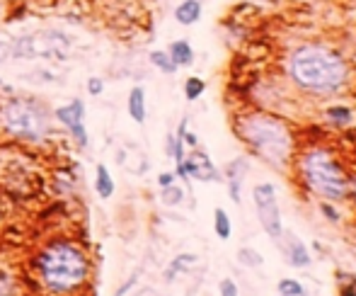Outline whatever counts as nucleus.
<instances>
[{
  "mask_svg": "<svg viewBox=\"0 0 356 296\" xmlns=\"http://www.w3.org/2000/svg\"><path fill=\"white\" fill-rule=\"evenodd\" d=\"M177 175L179 178H197L202 182H211L218 180V170L213 168L211 158H209L204 150H194L189 158H184L182 163H177Z\"/></svg>",
  "mask_w": 356,
  "mask_h": 296,
  "instance_id": "obj_9",
  "label": "nucleus"
},
{
  "mask_svg": "<svg viewBox=\"0 0 356 296\" xmlns=\"http://www.w3.org/2000/svg\"><path fill=\"white\" fill-rule=\"evenodd\" d=\"M0 127L19 141L42 143L51 134V114L32 98H8L0 102Z\"/></svg>",
  "mask_w": 356,
  "mask_h": 296,
  "instance_id": "obj_3",
  "label": "nucleus"
},
{
  "mask_svg": "<svg viewBox=\"0 0 356 296\" xmlns=\"http://www.w3.org/2000/svg\"><path fill=\"white\" fill-rule=\"evenodd\" d=\"M172 182H175V175H172V173H163V175L158 178V185H160V187H170Z\"/></svg>",
  "mask_w": 356,
  "mask_h": 296,
  "instance_id": "obj_27",
  "label": "nucleus"
},
{
  "mask_svg": "<svg viewBox=\"0 0 356 296\" xmlns=\"http://www.w3.org/2000/svg\"><path fill=\"white\" fill-rule=\"evenodd\" d=\"M150 63H153L160 73H168V75L177 73V66L172 63L168 52H150Z\"/></svg>",
  "mask_w": 356,
  "mask_h": 296,
  "instance_id": "obj_18",
  "label": "nucleus"
},
{
  "mask_svg": "<svg viewBox=\"0 0 356 296\" xmlns=\"http://www.w3.org/2000/svg\"><path fill=\"white\" fill-rule=\"evenodd\" d=\"M289 253H291V265L293 267H308L310 265V255H308V250H305V245L300 243L298 238H291V243H289Z\"/></svg>",
  "mask_w": 356,
  "mask_h": 296,
  "instance_id": "obj_15",
  "label": "nucleus"
},
{
  "mask_svg": "<svg viewBox=\"0 0 356 296\" xmlns=\"http://www.w3.org/2000/svg\"><path fill=\"white\" fill-rule=\"evenodd\" d=\"M279 294L282 296H305V289L296 279H282L279 282Z\"/></svg>",
  "mask_w": 356,
  "mask_h": 296,
  "instance_id": "obj_21",
  "label": "nucleus"
},
{
  "mask_svg": "<svg viewBox=\"0 0 356 296\" xmlns=\"http://www.w3.org/2000/svg\"><path fill=\"white\" fill-rule=\"evenodd\" d=\"M194 263H197V255H192V253L177 255V258H175L172 263H170V270H168V272H165V277L172 279L177 272H187V270L192 267Z\"/></svg>",
  "mask_w": 356,
  "mask_h": 296,
  "instance_id": "obj_17",
  "label": "nucleus"
},
{
  "mask_svg": "<svg viewBox=\"0 0 356 296\" xmlns=\"http://www.w3.org/2000/svg\"><path fill=\"white\" fill-rule=\"evenodd\" d=\"M134 284H136V277H131V279H129V282H127V284H124V287H122V289H117V294H114V296H124V294H127V292H129V289H131V287H134Z\"/></svg>",
  "mask_w": 356,
  "mask_h": 296,
  "instance_id": "obj_29",
  "label": "nucleus"
},
{
  "mask_svg": "<svg viewBox=\"0 0 356 296\" xmlns=\"http://www.w3.org/2000/svg\"><path fill=\"white\" fill-rule=\"evenodd\" d=\"M202 17V0H182V3L175 8V20H177L182 27L199 22Z\"/></svg>",
  "mask_w": 356,
  "mask_h": 296,
  "instance_id": "obj_10",
  "label": "nucleus"
},
{
  "mask_svg": "<svg viewBox=\"0 0 356 296\" xmlns=\"http://www.w3.org/2000/svg\"><path fill=\"white\" fill-rule=\"evenodd\" d=\"M213 228H216V235H218L220 240H228L230 233H233L230 217L223 212V209H216V212H213Z\"/></svg>",
  "mask_w": 356,
  "mask_h": 296,
  "instance_id": "obj_16",
  "label": "nucleus"
},
{
  "mask_svg": "<svg viewBox=\"0 0 356 296\" xmlns=\"http://www.w3.org/2000/svg\"><path fill=\"white\" fill-rule=\"evenodd\" d=\"M170 59H172V63L177 68H184V66H192L194 63V49L192 44L187 42V39H177V42L170 44L168 49Z\"/></svg>",
  "mask_w": 356,
  "mask_h": 296,
  "instance_id": "obj_11",
  "label": "nucleus"
},
{
  "mask_svg": "<svg viewBox=\"0 0 356 296\" xmlns=\"http://www.w3.org/2000/svg\"><path fill=\"white\" fill-rule=\"evenodd\" d=\"M44 287L54 294H71L85 284L90 274V260L78 245L68 240H54L44 245L34 258Z\"/></svg>",
  "mask_w": 356,
  "mask_h": 296,
  "instance_id": "obj_2",
  "label": "nucleus"
},
{
  "mask_svg": "<svg viewBox=\"0 0 356 296\" xmlns=\"http://www.w3.org/2000/svg\"><path fill=\"white\" fill-rule=\"evenodd\" d=\"M182 139H184V141H187V146H192V148H197V146H199V139L194 137V134L184 132V134H182Z\"/></svg>",
  "mask_w": 356,
  "mask_h": 296,
  "instance_id": "obj_28",
  "label": "nucleus"
},
{
  "mask_svg": "<svg viewBox=\"0 0 356 296\" xmlns=\"http://www.w3.org/2000/svg\"><path fill=\"white\" fill-rule=\"evenodd\" d=\"M220 296H238V287L233 279H223L220 282Z\"/></svg>",
  "mask_w": 356,
  "mask_h": 296,
  "instance_id": "obj_25",
  "label": "nucleus"
},
{
  "mask_svg": "<svg viewBox=\"0 0 356 296\" xmlns=\"http://www.w3.org/2000/svg\"><path fill=\"white\" fill-rule=\"evenodd\" d=\"M0 15H3V3H0Z\"/></svg>",
  "mask_w": 356,
  "mask_h": 296,
  "instance_id": "obj_32",
  "label": "nucleus"
},
{
  "mask_svg": "<svg viewBox=\"0 0 356 296\" xmlns=\"http://www.w3.org/2000/svg\"><path fill=\"white\" fill-rule=\"evenodd\" d=\"M323 212L327 214V217L332 219V221H337V219H339V217H337V212H334L332 207H327V204H323Z\"/></svg>",
  "mask_w": 356,
  "mask_h": 296,
  "instance_id": "obj_30",
  "label": "nucleus"
},
{
  "mask_svg": "<svg viewBox=\"0 0 356 296\" xmlns=\"http://www.w3.org/2000/svg\"><path fill=\"white\" fill-rule=\"evenodd\" d=\"M95 189H97V194L102 199H109L114 194V180H112V175H109L107 165H102V163L95 170Z\"/></svg>",
  "mask_w": 356,
  "mask_h": 296,
  "instance_id": "obj_14",
  "label": "nucleus"
},
{
  "mask_svg": "<svg viewBox=\"0 0 356 296\" xmlns=\"http://www.w3.org/2000/svg\"><path fill=\"white\" fill-rule=\"evenodd\" d=\"M238 260H240V265H245V267H259V265H262V255H259L257 250H252V248L240 250Z\"/></svg>",
  "mask_w": 356,
  "mask_h": 296,
  "instance_id": "obj_20",
  "label": "nucleus"
},
{
  "mask_svg": "<svg viewBox=\"0 0 356 296\" xmlns=\"http://www.w3.org/2000/svg\"><path fill=\"white\" fill-rule=\"evenodd\" d=\"M204 90H207V83L194 75V78H187V83H184V98H187L189 102H194V100L202 98Z\"/></svg>",
  "mask_w": 356,
  "mask_h": 296,
  "instance_id": "obj_19",
  "label": "nucleus"
},
{
  "mask_svg": "<svg viewBox=\"0 0 356 296\" xmlns=\"http://www.w3.org/2000/svg\"><path fill=\"white\" fill-rule=\"evenodd\" d=\"M129 114L136 124L145 122V90L141 85L131 88V93H129Z\"/></svg>",
  "mask_w": 356,
  "mask_h": 296,
  "instance_id": "obj_13",
  "label": "nucleus"
},
{
  "mask_svg": "<svg viewBox=\"0 0 356 296\" xmlns=\"http://www.w3.org/2000/svg\"><path fill=\"white\" fill-rule=\"evenodd\" d=\"M252 197H254V207H257V217L262 228L272 235L274 240L282 238V212H279V202H277V192H274V185L264 182L257 185L252 189Z\"/></svg>",
  "mask_w": 356,
  "mask_h": 296,
  "instance_id": "obj_7",
  "label": "nucleus"
},
{
  "mask_svg": "<svg viewBox=\"0 0 356 296\" xmlns=\"http://www.w3.org/2000/svg\"><path fill=\"white\" fill-rule=\"evenodd\" d=\"M10 56H13V42H8V39H0V63L8 61Z\"/></svg>",
  "mask_w": 356,
  "mask_h": 296,
  "instance_id": "obj_26",
  "label": "nucleus"
},
{
  "mask_svg": "<svg viewBox=\"0 0 356 296\" xmlns=\"http://www.w3.org/2000/svg\"><path fill=\"white\" fill-rule=\"evenodd\" d=\"M71 54V39L61 29H42L24 34L13 42V56L32 61V59H66Z\"/></svg>",
  "mask_w": 356,
  "mask_h": 296,
  "instance_id": "obj_6",
  "label": "nucleus"
},
{
  "mask_svg": "<svg viewBox=\"0 0 356 296\" xmlns=\"http://www.w3.org/2000/svg\"><path fill=\"white\" fill-rule=\"evenodd\" d=\"M327 117L334 119L337 124H349V122H352V112H349V107H330Z\"/></svg>",
  "mask_w": 356,
  "mask_h": 296,
  "instance_id": "obj_23",
  "label": "nucleus"
},
{
  "mask_svg": "<svg viewBox=\"0 0 356 296\" xmlns=\"http://www.w3.org/2000/svg\"><path fill=\"white\" fill-rule=\"evenodd\" d=\"M56 119L73 134V139L78 141V146H88L90 139L88 132H85V104L83 100H73V102L63 104V107H56Z\"/></svg>",
  "mask_w": 356,
  "mask_h": 296,
  "instance_id": "obj_8",
  "label": "nucleus"
},
{
  "mask_svg": "<svg viewBox=\"0 0 356 296\" xmlns=\"http://www.w3.org/2000/svg\"><path fill=\"white\" fill-rule=\"evenodd\" d=\"M3 85H5V83H3V80H0V88H3Z\"/></svg>",
  "mask_w": 356,
  "mask_h": 296,
  "instance_id": "obj_33",
  "label": "nucleus"
},
{
  "mask_svg": "<svg viewBox=\"0 0 356 296\" xmlns=\"http://www.w3.org/2000/svg\"><path fill=\"white\" fill-rule=\"evenodd\" d=\"M240 134L250 146L257 150L269 163L282 165L291 148V134L279 119L269 114H252L240 122Z\"/></svg>",
  "mask_w": 356,
  "mask_h": 296,
  "instance_id": "obj_4",
  "label": "nucleus"
},
{
  "mask_svg": "<svg viewBox=\"0 0 356 296\" xmlns=\"http://www.w3.org/2000/svg\"><path fill=\"white\" fill-rule=\"evenodd\" d=\"M289 71L291 78L296 80V85L320 95L342 90L349 75L347 61L337 52H332L330 47H323V44H303V47L296 49L291 54Z\"/></svg>",
  "mask_w": 356,
  "mask_h": 296,
  "instance_id": "obj_1",
  "label": "nucleus"
},
{
  "mask_svg": "<svg viewBox=\"0 0 356 296\" xmlns=\"http://www.w3.org/2000/svg\"><path fill=\"white\" fill-rule=\"evenodd\" d=\"M104 90V83H102V78H97V75H92V78L88 80V93L90 95H99Z\"/></svg>",
  "mask_w": 356,
  "mask_h": 296,
  "instance_id": "obj_24",
  "label": "nucleus"
},
{
  "mask_svg": "<svg viewBox=\"0 0 356 296\" xmlns=\"http://www.w3.org/2000/svg\"><path fill=\"white\" fill-rule=\"evenodd\" d=\"M184 192L177 187V185H170V187H163V202L168 204V207H177L179 202H182Z\"/></svg>",
  "mask_w": 356,
  "mask_h": 296,
  "instance_id": "obj_22",
  "label": "nucleus"
},
{
  "mask_svg": "<svg viewBox=\"0 0 356 296\" xmlns=\"http://www.w3.org/2000/svg\"><path fill=\"white\" fill-rule=\"evenodd\" d=\"M245 173H248V163L245 160H233V163L228 165V170H225V175H228V187H230V197H233V202H240V185H243V178Z\"/></svg>",
  "mask_w": 356,
  "mask_h": 296,
  "instance_id": "obj_12",
  "label": "nucleus"
},
{
  "mask_svg": "<svg viewBox=\"0 0 356 296\" xmlns=\"http://www.w3.org/2000/svg\"><path fill=\"white\" fill-rule=\"evenodd\" d=\"M354 187H356V182H354Z\"/></svg>",
  "mask_w": 356,
  "mask_h": 296,
  "instance_id": "obj_34",
  "label": "nucleus"
},
{
  "mask_svg": "<svg viewBox=\"0 0 356 296\" xmlns=\"http://www.w3.org/2000/svg\"><path fill=\"white\" fill-rule=\"evenodd\" d=\"M303 170H305V178H308L310 187L323 194V197L339 199L347 194V189H349L347 175L339 170V165L334 163L325 150H313V153L305 155Z\"/></svg>",
  "mask_w": 356,
  "mask_h": 296,
  "instance_id": "obj_5",
  "label": "nucleus"
},
{
  "mask_svg": "<svg viewBox=\"0 0 356 296\" xmlns=\"http://www.w3.org/2000/svg\"><path fill=\"white\" fill-rule=\"evenodd\" d=\"M342 296H356V287L354 289H342Z\"/></svg>",
  "mask_w": 356,
  "mask_h": 296,
  "instance_id": "obj_31",
  "label": "nucleus"
}]
</instances>
